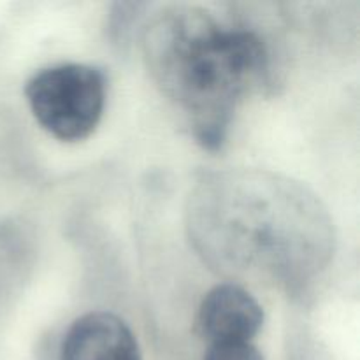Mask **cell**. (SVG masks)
<instances>
[{
	"mask_svg": "<svg viewBox=\"0 0 360 360\" xmlns=\"http://www.w3.org/2000/svg\"><path fill=\"white\" fill-rule=\"evenodd\" d=\"M150 74L188 118L197 143H225L239 98L267 72V55L253 32L225 28L192 6L155 14L143 35Z\"/></svg>",
	"mask_w": 360,
	"mask_h": 360,
	"instance_id": "6da1fadb",
	"label": "cell"
},
{
	"mask_svg": "<svg viewBox=\"0 0 360 360\" xmlns=\"http://www.w3.org/2000/svg\"><path fill=\"white\" fill-rule=\"evenodd\" d=\"M190 225L193 239L224 271L264 266L301 274L320 264L302 245L320 241L304 236V229H323L322 211L288 181L262 174L218 176L193 197Z\"/></svg>",
	"mask_w": 360,
	"mask_h": 360,
	"instance_id": "7a4b0ae2",
	"label": "cell"
},
{
	"mask_svg": "<svg viewBox=\"0 0 360 360\" xmlns=\"http://www.w3.org/2000/svg\"><path fill=\"white\" fill-rule=\"evenodd\" d=\"M25 95L42 129L60 141H81L101 122L105 76L84 63L53 65L28 81Z\"/></svg>",
	"mask_w": 360,
	"mask_h": 360,
	"instance_id": "3957f363",
	"label": "cell"
},
{
	"mask_svg": "<svg viewBox=\"0 0 360 360\" xmlns=\"http://www.w3.org/2000/svg\"><path fill=\"white\" fill-rule=\"evenodd\" d=\"M262 323V306L236 283H221L211 288L197 313V330L210 345L252 341Z\"/></svg>",
	"mask_w": 360,
	"mask_h": 360,
	"instance_id": "277c9868",
	"label": "cell"
},
{
	"mask_svg": "<svg viewBox=\"0 0 360 360\" xmlns=\"http://www.w3.org/2000/svg\"><path fill=\"white\" fill-rule=\"evenodd\" d=\"M60 360H141V352L122 319L108 311H91L69 327Z\"/></svg>",
	"mask_w": 360,
	"mask_h": 360,
	"instance_id": "5b68a950",
	"label": "cell"
},
{
	"mask_svg": "<svg viewBox=\"0 0 360 360\" xmlns=\"http://www.w3.org/2000/svg\"><path fill=\"white\" fill-rule=\"evenodd\" d=\"M204 360H266L252 341L213 343L207 348Z\"/></svg>",
	"mask_w": 360,
	"mask_h": 360,
	"instance_id": "8992f818",
	"label": "cell"
}]
</instances>
